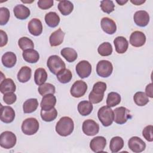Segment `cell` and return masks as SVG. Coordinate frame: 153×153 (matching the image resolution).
<instances>
[{"mask_svg": "<svg viewBox=\"0 0 153 153\" xmlns=\"http://www.w3.org/2000/svg\"><path fill=\"white\" fill-rule=\"evenodd\" d=\"M65 33L59 28L53 32L49 38L50 44L51 47H56L60 45L63 41Z\"/></svg>", "mask_w": 153, "mask_h": 153, "instance_id": "cell-22", "label": "cell"}, {"mask_svg": "<svg viewBox=\"0 0 153 153\" xmlns=\"http://www.w3.org/2000/svg\"><path fill=\"white\" fill-rule=\"evenodd\" d=\"M38 101L35 98L26 100L23 105V110L25 114H30L35 111L38 106Z\"/></svg>", "mask_w": 153, "mask_h": 153, "instance_id": "cell-28", "label": "cell"}, {"mask_svg": "<svg viewBox=\"0 0 153 153\" xmlns=\"http://www.w3.org/2000/svg\"><path fill=\"white\" fill-rule=\"evenodd\" d=\"M60 17L56 12L51 11L47 13L45 16V23L50 27L57 26L60 23Z\"/></svg>", "mask_w": 153, "mask_h": 153, "instance_id": "cell-27", "label": "cell"}, {"mask_svg": "<svg viewBox=\"0 0 153 153\" xmlns=\"http://www.w3.org/2000/svg\"><path fill=\"white\" fill-rule=\"evenodd\" d=\"M14 14L16 17L20 20H25L29 17L30 11L29 8L22 4H19L13 8Z\"/></svg>", "mask_w": 153, "mask_h": 153, "instance_id": "cell-21", "label": "cell"}, {"mask_svg": "<svg viewBox=\"0 0 153 153\" xmlns=\"http://www.w3.org/2000/svg\"><path fill=\"white\" fill-rule=\"evenodd\" d=\"M47 65L50 72L54 75H57L59 71L66 67L65 62L57 55L50 56L47 60Z\"/></svg>", "mask_w": 153, "mask_h": 153, "instance_id": "cell-4", "label": "cell"}, {"mask_svg": "<svg viewBox=\"0 0 153 153\" xmlns=\"http://www.w3.org/2000/svg\"><path fill=\"white\" fill-rule=\"evenodd\" d=\"M121 102V96L116 92H110L108 93L106 99V105L111 108L118 105Z\"/></svg>", "mask_w": 153, "mask_h": 153, "instance_id": "cell-35", "label": "cell"}, {"mask_svg": "<svg viewBox=\"0 0 153 153\" xmlns=\"http://www.w3.org/2000/svg\"><path fill=\"white\" fill-rule=\"evenodd\" d=\"M22 56L23 59L29 63H36L39 59L38 52L34 49H28L23 51Z\"/></svg>", "mask_w": 153, "mask_h": 153, "instance_id": "cell-25", "label": "cell"}, {"mask_svg": "<svg viewBox=\"0 0 153 153\" xmlns=\"http://www.w3.org/2000/svg\"><path fill=\"white\" fill-rule=\"evenodd\" d=\"M87 90V84L82 80L75 81L72 85L70 93L76 98H79L83 96Z\"/></svg>", "mask_w": 153, "mask_h": 153, "instance_id": "cell-9", "label": "cell"}, {"mask_svg": "<svg viewBox=\"0 0 153 153\" xmlns=\"http://www.w3.org/2000/svg\"><path fill=\"white\" fill-rule=\"evenodd\" d=\"M39 127V123L36 118H28L23 121L22 131L25 134L31 136L35 134L38 131Z\"/></svg>", "mask_w": 153, "mask_h": 153, "instance_id": "cell-5", "label": "cell"}, {"mask_svg": "<svg viewBox=\"0 0 153 153\" xmlns=\"http://www.w3.org/2000/svg\"><path fill=\"white\" fill-rule=\"evenodd\" d=\"M113 71V66L111 62L106 60H100L96 66V72L99 76L107 78Z\"/></svg>", "mask_w": 153, "mask_h": 153, "instance_id": "cell-8", "label": "cell"}, {"mask_svg": "<svg viewBox=\"0 0 153 153\" xmlns=\"http://www.w3.org/2000/svg\"><path fill=\"white\" fill-rule=\"evenodd\" d=\"M1 120L5 123L13 122L15 118L14 110L9 106L1 105Z\"/></svg>", "mask_w": 153, "mask_h": 153, "instance_id": "cell-16", "label": "cell"}, {"mask_svg": "<svg viewBox=\"0 0 153 153\" xmlns=\"http://www.w3.org/2000/svg\"><path fill=\"white\" fill-rule=\"evenodd\" d=\"M106 145V140L103 136H96L90 143V149L94 152H103Z\"/></svg>", "mask_w": 153, "mask_h": 153, "instance_id": "cell-13", "label": "cell"}, {"mask_svg": "<svg viewBox=\"0 0 153 153\" xmlns=\"http://www.w3.org/2000/svg\"><path fill=\"white\" fill-rule=\"evenodd\" d=\"M82 130L85 134L89 136H92L97 134L99 133V126L95 121L88 119L83 122Z\"/></svg>", "mask_w": 153, "mask_h": 153, "instance_id": "cell-10", "label": "cell"}, {"mask_svg": "<svg viewBox=\"0 0 153 153\" xmlns=\"http://www.w3.org/2000/svg\"><path fill=\"white\" fill-rule=\"evenodd\" d=\"M115 51L118 54L124 53L128 49V42L127 39L122 36H117L114 40Z\"/></svg>", "mask_w": 153, "mask_h": 153, "instance_id": "cell-20", "label": "cell"}, {"mask_svg": "<svg viewBox=\"0 0 153 153\" xmlns=\"http://www.w3.org/2000/svg\"><path fill=\"white\" fill-rule=\"evenodd\" d=\"M78 111L82 116H87L91 114L93 111V106L90 101L83 100L80 102L78 105Z\"/></svg>", "mask_w": 153, "mask_h": 153, "instance_id": "cell-29", "label": "cell"}, {"mask_svg": "<svg viewBox=\"0 0 153 153\" xmlns=\"http://www.w3.org/2000/svg\"><path fill=\"white\" fill-rule=\"evenodd\" d=\"M53 0H39L38 1V6L42 10H47L53 5Z\"/></svg>", "mask_w": 153, "mask_h": 153, "instance_id": "cell-45", "label": "cell"}, {"mask_svg": "<svg viewBox=\"0 0 153 153\" xmlns=\"http://www.w3.org/2000/svg\"><path fill=\"white\" fill-rule=\"evenodd\" d=\"M133 100L135 103L139 106H145L149 102L148 97L142 91L136 92L133 96Z\"/></svg>", "mask_w": 153, "mask_h": 153, "instance_id": "cell-36", "label": "cell"}, {"mask_svg": "<svg viewBox=\"0 0 153 153\" xmlns=\"http://www.w3.org/2000/svg\"><path fill=\"white\" fill-rule=\"evenodd\" d=\"M56 103V97L53 94H48L44 96L41 102V110L50 111L53 108Z\"/></svg>", "mask_w": 153, "mask_h": 153, "instance_id": "cell-19", "label": "cell"}, {"mask_svg": "<svg viewBox=\"0 0 153 153\" xmlns=\"http://www.w3.org/2000/svg\"><path fill=\"white\" fill-rule=\"evenodd\" d=\"M100 7L102 11L107 14H110L114 10L115 5L112 1L103 0L100 2Z\"/></svg>", "mask_w": 153, "mask_h": 153, "instance_id": "cell-41", "label": "cell"}, {"mask_svg": "<svg viewBox=\"0 0 153 153\" xmlns=\"http://www.w3.org/2000/svg\"><path fill=\"white\" fill-rule=\"evenodd\" d=\"M4 102L7 105H11L14 103L17 100V96L14 92H10L4 94L3 96Z\"/></svg>", "mask_w": 153, "mask_h": 153, "instance_id": "cell-44", "label": "cell"}, {"mask_svg": "<svg viewBox=\"0 0 153 153\" xmlns=\"http://www.w3.org/2000/svg\"><path fill=\"white\" fill-rule=\"evenodd\" d=\"M145 94L147 95L148 97H149L151 98L153 97V94H152V84L150 83L148 85H146L145 88Z\"/></svg>", "mask_w": 153, "mask_h": 153, "instance_id": "cell-47", "label": "cell"}, {"mask_svg": "<svg viewBox=\"0 0 153 153\" xmlns=\"http://www.w3.org/2000/svg\"><path fill=\"white\" fill-rule=\"evenodd\" d=\"M146 42V36L141 31L136 30L131 33L130 36V43L134 47L143 46Z\"/></svg>", "mask_w": 153, "mask_h": 153, "instance_id": "cell-15", "label": "cell"}, {"mask_svg": "<svg viewBox=\"0 0 153 153\" xmlns=\"http://www.w3.org/2000/svg\"><path fill=\"white\" fill-rule=\"evenodd\" d=\"M38 90L39 93L42 96L48 94H54L56 92V88L54 85L50 83H45V82L39 85Z\"/></svg>", "mask_w": 153, "mask_h": 153, "instance_id": "cell-38", "label": "cell"}, {"mask_svg": "<svg viewBox=\"0 0 153 153\" xmlns=\"http://www.w3.org/2000/svg\"><path fill=\"white\" fill-rule=\"evenodd\" d=\"M130 2L135 5H140L145 2V0H130Z\"/></svg>", "mask_w": 153, "mask_h": 153, "instance_id": "cell-48", "label": "cell"}, {"mask_svg": "<svg viewBox=\"0 0 153 153\" xmlns=\"http://www.w3.org/2000/svg\"><path fill=\"white\" fill-rule=\"evenodd\" d=\"M152 129H153V126L152 125H149L146 126L142 131V135L143 137L148 142L153 141Z\"/></svg>", "mask_w": 153, "mask_h": 153, "instance_id": "cell-43", "label": "cell"}, {"mask_svg": "<svg viewBox=\"0 0 153 153\" xmlns=\"http://www.w3.org/2000/svg\"><path fill=\"white\" fill-rule=\"evenodd\" d=\"M97 51L99 54L102 56H110L112 53V45L108 42H103L99 46Z\"/></svg>", "mask_w": 153, "mask_h": 153, "instance_id": "cell-39", "label": "cell"}, {"mask_svg": "<svg viewBox=\"0 0 153 153\" xmlns=\"http://www.w3.org/2000/svg\"><path fill=\"white\" fill-rule=\"evenodd\" d=\"M116 2L120 5H124L126 3H127L128 2V1H116Z\"/></svg>", "mask_w": 153, "mask_h": 153, "instance_id": "cell-49", "label": "cell"}, {"mask_svg": "<svg viewBox=\"0 0 153 153\" xmlns=\"http://www.w3.org/2000/svg\"><path fill=\"white\" fill-rule=\"evenodd\" d=\"M128 146L131 151L136 153L143 151L146 148L145 142L137 136L131 137L128 142Z\"/></svg>", "mask_w": 153, "mask_h": 153, "instance_id": "cell-12", "label": "cell"}, {"mask_svg": "<svg viewBox=\"0 0 153 153\" xmlns=\"http://www.w3.org/2000/svg\"><path fill=\"white\" fill-rule=\"evenodd\" d=\"M47 79V73L45 69L39 68L34 73V81L36 85H41L45 83Z\"/></svg>", "mask_w": 153, "mask_h": 153, "instance_id": "cell-30", "label": "cell"}, {"mask_svg": "<svg viewBox=\"0 0 153 153\" xmlns=\"http://www.w3.org/2000/svg\"><path fill=\"white\" fill-rule=\"evenodd\" d=\"M106 84L104 82L98 81L93 87L91 91L88 96L89 101L91 103L96 104L102 102L104 97V93L106 90Z\"/></svg>", "mask_w": 153, "mask_h": 153, "instance_id": "cell-2", "label": "cell"}, {"mask_svg": "<svg viewBox=\"0 0 153 153\" xmlns=\"http://www.w3.org/2000/svg\"><path fill=\"white\" fill-rule=\"evenodd\" d=\"M58 9L63 16L70 14L74 10V5L69 1H60L58 4Z\"/></svg>", "mask_w": 153, "mask_h": 153, "instance_id": "cell-32", "label": "cell"}, {"mask_svg": "<svg viewBox=\"0 0 153 153\" xmlns=\"http://www.w3.org/2000/svg\"><path fill=\"white\" fill-rule=\"evenodd\" d=\"M124 146V140L120 136L113 137L109 143V148L112 152L116 153L120 151Z\"/></svg>", "mask_w": 153, "mask_h": 153, "instance_id": "cell-31", "label": "cell"}, {"mask_svg": "<svg viewBox=\"0 0 153 153\" xmlns=\"http://www.w3.org/2000/svg\"><path fill=\"white\" fill-rule=\"evenodd\" d=\"M31 75H32L31 69L27 66H23L18 72V74L17 75V79L19 80V82L22 83H25L29 81V80H30L31 78Z\"/></svg>", "mask_w": 153, "mask_h": 153, "instance_id": "cell-26", "label": "cell"}, {"mask_svg": "<svg viewBox=\"0 0 153 153\" xmlns=\"http://www.w3.org/2000/svg\"><path fill=\"white\" fill-rule=\"evenodd\" d=\"M0 35H1V43L0 47H2L7 45L8 42V36L7 33L2 30H0Z\"/></svg>", "mask_w": 153, "mask_h": 153, "instance_id": "cell-46", "label": "cell"}, {"mask_svg": "<svg viewBox=\"0 0 153 153\" xmlns=\"http://www.w3.org/2000/svg\"><path fill=\"white\" fill-rule=\"evenodd\" d=\"M16 89V86L11 78H5L2 80L0 84V91L2 94H5L10 92H14Z\"/></svg>", "mask_w": 153, "mask_h": 153, "instance_id": "cell-24", "label": "cell"}, {"mask_svg": "<svg viewBox=\"0 0 153 153\" xmlns=\"http://www.w3.org/2000/svg\"><path fill=\"white\" fill-rule=\"evenodd\" d=\"M17 142V137L14 133L10 131H5L0 136V145L5 149L13 148Z\"/></svg>", "mask_w": 153, "mask_h": 153, "instance_id": "cell-6", "label": "cell"}, {"mask_svg": "<svg viewBox=\"0 0 153 153\" xmlns=\"http://www.w3.org/2000/svg\"><path fill=\"white\" fill-rule=\"evenodd\" d=\"M131 118L130 111L125 107L120 106L114 111V121L118 124H124Z\"/></svg>", "mask_w": 153, "mask_h": 153, "instance_id": "cell-7", "label": "cell"}, {"mask_svg": "<svg viewBox=\"0 0 153 153\" xmlns=\"http://www.w3.org/2000/svg\"><path fill=\"white\" fill-rule=\"evenodd\" d=\"M55 128L59 135L63 137L68 136L74 131V121L69 117H63L57 123Z\"/></svg>", "mask_w": 153, "mask_h": 153, "instance_id": "cell-1", "label": "cell"}, {"mask_svg": "<svg viewBox=\"0 0 153 153\" xmlns=\"http://www.w3.org/2000/svg\"><path fill=\"white\" fill-rule=\"evenodd\" d=\"M57 79L62 84H66L71 81L72 78V74L71 71L68 69H63L59 71L57 75Z\"/></svg>", "mask_w": 153, "mask_h": 153, "instance_id": "cell-34", "label": "cell"}, {"mask_svg": "<svg viewBox=\"0 0 153 153\" xmlns=\"http://www.w3.org/2000/svg\"><path fill=\"white\" fill-rule=\"evenodd\" d=\"M61 55L63 57H64L67 62H74L78 57V54L76 51L72 48L66 47L63 48L60 51Z\"/></svg>", "mask_w": 153, "mask_h": 153, "instance_id": "cell-33", "label": "cell"}, {"mask_svg": "<svg viewBox=\"0 0 153 153\" xmlns=\"http://www.w3.org/2000/svg\"><path fill=\"white\" fill-rule=\"evenodd\" d=\"M2 65L7 68H11L14 66L17 62V57L14 53L11 51H7L5 53L1 58Z\"/></svg>", "mask_w": 153, "mask_h": 153, "instance_id": "cell-23", "label": "cell"}, {"mask_svg": "<svg viewBox=\"0 0 153 153\" xmlns=\"http://www.w3.org/2000/svg\"><path fill=\"white\" fill-rule=\"evenodd\" d=\"M27 28L30 33L35 36L40 35L42 32V23L37 18H33L29 21L27 25Z\"/></svg>", "mask_w": 153, "mask_h": 153, "instance_id": "cell-17", "label": "cell"}, {"mask_svg": "<svg viewBox=\"0 0 153 153\" xmlns=\"http://www.w3.org/2000/svg\"><path fill=\"white\" fill-rule=\"evenodd\" d=\"M18 45L23 51L28 49H33L34 48V44L33 41L30 38L25 36L22 37L19 39Z\"/></svg>", "mask_w": 153, "mask_h": 153, "instance_id": "cell-40", "label": "cell"}, {"mask_svg": "<svg viewBox=\"0 0 153 153\" xmlns=\"http://www.w3.org/2000/svg\"><path fill=\"white\" fill-rule=\"evenodd\" d=\"M97 117L103 126L108 127L114 121V111L110 107L103 106L99 109Z\"/></svg>", "mask_w": 153, "mask_h": 153, "instance_id": "cell-3", "label": "cell"}, {"mask_svg": "<svg viewBox=\"0 0 153 153\" xmlns=\"http://www.w3.org/2000/svg\"><path fill=\"white\" fill-rule=\"evenodd\" d=\"M76 72L81 78H85L90 76L91 73V65L87 60L80 61L76 66Z\"/></svg>", "mask_w": 153, "mask_h": 153, "instance_id": "cell-11", "label": "cell"}, {"mask_svg": "<svg viewBox=\"0 0 153 153\" xmlns=\"http://www.w3.org/2000/svg\"><path fill=\"white\" fill-rule=\"evenodd\" d=\"M133 20L137 26L145 27L148 25L149 22V15L145 10H139L134 13Z\"/></svg>", "mask_w": 153, "mask_h": 153, "instance_id": "cell-14", "label": "cell"}, {"mask_svg": "<svg viewBox=\"0 0 153 153\" xmlns=\"http://www.w3.org/2000/svg\"><path fill=\"white\" fill-rule=\"evenodd\" d=\"M57 116V111L53 108L50 111L41 110V117L43 121L46 122H51L54 120Z\"/></svg>", "mask_w": 153, "mask_h": 153, "instance_id": "cell-37", "label": "cell"}, {"mask_svg": "<svg viewBox=\"0 0 153 153\" xmlns=\"http://www.w3.org/2000/svg\"><path fill=\"white\" fill-rule=\"evenodd\" d=\"M100 25L102 30L109 35H112L115 33L117 30V25L115 22L110 18H102L101 20Z\"/></svg>", "mask_w": 153, "mask_h": 153, "instance_id": "cell-18", "label": "cell"}, {"mask_svg": "<svg viewBox=\"0 0 153 153\" xmlns=\"http://www.w3.org/2000/svg\"><path fill=\"white\" fill-rule=\"evenodd\" d=\"M10 13L9 10L6 7L0 8V25L1 26L6 25L10 19Z\"/></svg>", "mask_w": 153, "mask_h": 153, "instance_id": "cell-42", "label": "cell"}]
</instances>
